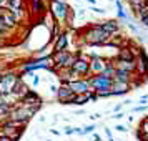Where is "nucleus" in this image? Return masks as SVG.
Wrapping results in <instances>:
<instances>
[{"instance_id": "nucleus-3", "label": "nucleus", "mask_w": 148, "mask_h": 141, "mask_svg": "<svg viewBox=\"0 0 148 141\" xmlns=\"http://www.w3.org/2000/svg\"><path fill=\"white\" fill-rule=\"evenodd\" d=\"M77 57L70 52H55L53 55V61H57V67H63V68H72V65L75 63Z\"/></svg>"}, {"instance_id": "nucleus-19", "label": "nucleus", "mask_w": 148, "mask_h": 141, "mask_svg": "<svg viewBox=\"0 0 148 141\" xmlns=\"http://www.w3.org/2000/svg\"><path fill=\"white\" fill-rule=\"evenodd\" d=\"M34 8H35V12L43 10V7H40V0H34Z\"/></svg>"}, {"instance_id": "nucleus-7", "label": "nucleus", "mask_w": 148, "mask_h": 141, "mask_svg": "<svg viewBox=\"0 0 148 141\" xmlns=\"http://www.w3.org/2000/svg\"><path fill=\"white\" fill-rule=\"evenodd\" d=\"M37 108H38V106L28 108V106H25V105H23L22 108H17V110H14L10 118H12L14 121H25L27 118H30V116H32V114L37 111Z\"/></svg>"}, {"instance_id": "nucleus-16", "label": "nucleus", "mask_w": 148, "mask_h": 141, "mask_svg": "<svg viewBox=\"0 0 148 141\" xmlns=\"http://www.w3.org/2000/svg\"><path fill=\"white\" fill-rule=\"evenodd\" d=\"M105 32H107L108 35H113L116 30H118V25H116V22L115 20H110V22H105V23H101L100 25Z\"/></svg>"}, {"instance_id": "nucleus-14", "label": "nucleus", "mask_w": 148, "mask_h": 141, "mask_svg": "<svg viewBox=\"0 0 148 141\" xmlns=\"http://www.w3.org/2000/svg\"><path fill=\"white\" fill-rule=\"evenodd\" d=\"M132 73H128V72H121V70H116V73L113 76V81H121V83H130L132 81Z\"/></svg>"}, {"instance_id": "nucleus-4", "label": "nucleus", "mask_w": 148, "mask_h": 141, "mask_svg": "<svg viewBox=\"0 0 148 141\" xmlns=\"http://www.w3.org/2000/svg\"><path fill=\"white\" fill-rule=\"evenodd\" d=\"M67 85L70 87V90H72L77 96H78V95H87V93L92 91V90H90V85H88V80H70Z\"/></svg>"}, {"instance_id": "nucleus-12", "label": "nucleus", "mask_w": 148, "mask_h": 141, "mask_svg": "<svg viewBox=\"0 0 148 141\" xmlns=\"http://www.w3.org/2000/svg\"><path fill=\"white\" fill-rule=\"evenodd\" d=\"M128 88H130V83H121V81H113L112 83V95H125L128 91Z\"/></svg>"}, {"instance_id": "nucleus-21", "label": "nucleus", "mask_w": 148, "mask_h": 141, "mask_svg": "<svg viewBox=\"0 0 148 141\" xmlns=\"http://www.w3.org/2000/svg\"><path fill=\"white\" fill-rule=\"evenodd\" d=\"M0 141H14V140H12L10 136H7V134H2V136H0Z\"/></svg>"}, {"instance_id": "nucleus-15", "label": "nucleus", "mask_w": 148, "mask_h": 141, "mask_svg": "<svg viewBox=\"0 0 148 141\" xmlns=\"http://www.w3.org/2000/svg\"><path fill=\"white\" fill-rule=\"evenodd\" d=\"M68 43V35L67 33H62L58 38H57V43H55V52H65Z\"/></svg>"}, {"instance_id": "nucleus-2", "label": "nucleus", "mask_w": 148, "mask_h": 141, "mask_svg": "<svg viewBox=\"0 0 148 141\" xmlns=\"http://www.w3.org/2000/svg\"><path fill=\"white\" fill-rule=\"evenodd\" d=\"M112 83L113 80L108 78L105 75H95L88 78V85L90 90H95V93H103V91H110L112 90Z\"/></svg>"}, {"instance_id": "nucleus-20", "label": "nucleus", "mask_w": 148, "mask_h": 141, "mask_svg": "<svg viewBox=\"0 0 148 141\" xmlns=\"http://www.w3.org/2000/svg\"><path fill=\"white\" fill-rule=\"evenodd\" d=\"M141 20H143V23L148 27V14H147V12H145V14H141Z\"/></svg>"}, {"instance_id": "nucleus-13", "label": "nucleus", "mask_w": 148, "mask_h": 141, "mask_svg": "<svg viewBox=\"0 0 148 141\" xmlns=\"http://www.w3.org/2000/svg\"><path fill=\"white\" fill-rule=\"evenodd\" d=\"M136 70H140L141 75L148 73V57L145 52H140V60L136 61Z\"/></svg>"}, {"instance_id": "nucleus-23", "label": "nucleus", "mask_w": 148, "mask_h": 141, "mask_svg": "<svg viewBox=\"0 0 148 141\" xmlns=\"http://www.w3.org/2000/svg\"><path fill=\"white\" fill-rule=\"evenodd\" d=\"M65 133H67V134H72V133H73V128H67V129H65Z\"/></svg>"}, {"instance_id": "nucleus-8", "label": "nucleus", "mask_w": 148, "mask_h": 141, "mask_svg": "<svg viewBox=\"0 0 148 141\" xmlns=\"http://www.w3.org/2000/svg\"><path fill=\"white\" fill-rule=\"evenodd\" d=\"M75 96H77V95L70 90V87H68L67 83L57 90V98H58V101H60V103H63V105H67V103H73Z\"/></svg>"}, {"instance_id": "nucleus-18", "label": "nucleus", "mask_w": 148, "mask_h": 141, "mask_svg": "<svg viewBox=\"0 0 148 141\" xmlns=\"http://www.w3.org/2000/svg\"><path fill=\"white\" fill-rule=\"evenodd\" d=\"M8 3L12 5V12H17V10H20V5H22V0H8Z\"/></svg>"}, {"instance_id": "nucleus-5", "label": "nucleus", "mask_w": 148, "mask_h": 141, "mask_svg": "<svg viewBox=\"0 0 148 141\" xmlns=\"http://www.w3.org/2000/svg\"><path fill=\"white\" fill-rule=\"evenodd\" d=\"M52 14L57 20H67L68 18V7L67 3L63 2H58V0H53L52 2Z\"/></svg>"}, {"instance_id": "nucleus-6", "label": "nucleus", "mask_w": 148, "mask_h": 141, "mask_svg": "<svg viewBox=\"0 0 148 141\" xmlns=\"http://www.w3.org/2000/svg\"><path fill=\"white\" fill-rule=\"evenodd\" d=\"M17 81H18V78L14 76V75H5V76H2V80H0V95L12 93V90H14V87L17 85Z\"/></svg>"}, {"instance_id": "nucleus-17", "label": "nucleus", "mask_w": 148, "mask_h": 141, "mask_svg": "<svg viewBox=\"0 0 148 141\" xmlns=\"http://www.w3.org/2000/svg\"><path fill=\"white\" fill-rule=\"evenodd\" d=\"M118 60H125V61H132V60H135L133 50H128V48H121L120 53H118Z\"/></svg>"}, {"instance_id": "nucleus-11", "label": "nucleus", "mask_w": 148, "mask_h": 141, "mask_svg": "<svg viewBox=\"0 0 148 141\" xmlns=\"http://www.w3.org/2000/svg\"><path fill=\"white\" fill-rule=\"evenodd\" d=\"M48 67H50V58H43V60L32 61V63H25L23 70L25 72H32V70H37V68H48Z\"/></svg>"}, {"instance_id": "nucleus-9", "label": "nucleus", "mask_w": 148, "mask_h": 141, "mask_svg": "<svg viewBox=\"0 0 148 141\" xmlns=\"http://www.w3.org/2000/svg\"><path fill=\"white\" fill-rule=\"evenodd\" d=\"M72 72H73L75 75H88L90 73V63H88L85 58L77 57L75 63L72 65Z\"/></svg>"}, {"instance_id": "nucleus-22", "label": "nucleus", "mask_w": 148, "mask_h": 141, "mask_svg": "<svg viewBox=\"0 0 148 141\" xmlns=\"http://www.w3.org/2000/svg\"><path fill=\"white\" fill-rule=\"evenodd\" d=\"M115 129H118L120 133H121V131H127V128H125V126H121V125H118V126L115 128Z\"/></svg>"}, {"instance_id": "nucleus-10", "label": "nucleus", "mask_w": 148, "mask_h": 141, "mask_svg": "<svg viewBox=\"0 0 148 141\" xmlns=\"http://www.w3.org/2000/svg\"><path fill=\"white\" fill-rule=\"evenodd\" d=\"M107 65H108V63L103 60V58L95 57V58H92V61H90V72H92L93 75H101L103 72H105Z\"/></svg>"}, {"instance_id": "nucleus-24", "label": "nucleus", "mask_w": 148, "mask_h": 141, "mask_svg": "<svg viewBox=\"0 0 148 141\" xmlns=\"http://www.w3.org/2000/svg\"><path fill=\"white\" fill-rule=\"evenodd\" d=\"M2 3H3V0H0V5H2Z\"/></svg>"}, {"instance_id": "nucleus-1", "label": "nucleus", "mask_w": 148, "mask_h": 141, "mask_svg": "<svg viewBox=\"0 0 148 141\" xmlns=\"http://www.w3.org/2000/svg\"><path fill=\"white\" fill-rule=\"evenodd\" d=\"M83 38H85L87 43L101 45V43H107V42L112 38V35H108L100 25H97V27H88V30L83 33Z\"/></svg>"}]
</instances>
